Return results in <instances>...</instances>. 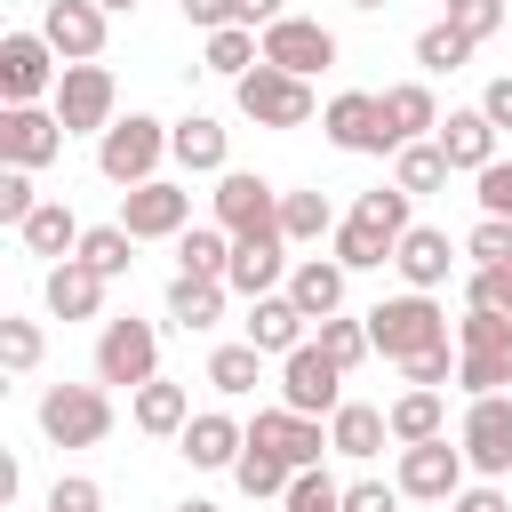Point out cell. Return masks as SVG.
<instances>
[{
	"instance_id": "obj_1",
	"label": "cell",
	"mask_w": 512,
	"mask_h": 512,
	"mask_svg": "<svg viewBox=\"0 0 512 512\" xmlns=\"http://www.w3.org/2000/svg\"><path fill=\"white\" fill-rule=\"evenodd\" d=\"M360 320H368V336H376V352H384L392 368H408L416 352L448 344V304H440L432 288H400V296H384V304L360 312Z\"/></svg>"
},
{
	"instance_id": "obj_2",
	"label": "cell",
	"mask_w": 512,
	"mask_h": 512,
	"mask_svg": "<svg viewBox=\"0 0 512 512\" xmlns=\"http://www.w3.org/2000/svg\"><path fill=\"white\" fill-rule=\"evenodd\" d=\"M456 352H464V368H456V384L480 400V392H512V312H496V304H464V320H456Z\"/></svg>"
},
{
	"instance_id": "obj_3",
	"label": "cell",
	"mask_w": 512,
	"mask_h": 512,
	"mask_svg": "<svg viewBox=\"0 0 512 512\" xmlns=\"http://www.w3.org/2000/svg\"><path fill=\"white\" fill-rule=\"evenodd\" d=\"M160 160H168V120H152V112H128V120H112L96 136V176L120 184V192L128 184H152Z\"/></svg>"
},
{
	"instance_id": "obj_4",
	"label": "cell",
	"mask_w": 512,
	"mask_h": 512,
	"mask_svg": "<svg viewBox=\"0 0 512 512\" xmlns=\"http://www.w3.org/2000/svg\"><path fill=\"white\" fill-rule=\"evenodd\" d=\"M232 104H240V120H256V128H304L320 104H312V80H296V72H280V64H256V72H240L232 80Z\"/></svg>"
},
{
	"instance_id": "obj_5",
	"label": "cell",
	"mask_w": 512,
	"mask_h": 512,
	"mask_svg": "<svg viewBox=\"0 0 512 512\" xmlns=\"http://www.w3.org/2000/svg\"><path fill=\"white\" fill-rule=\"evenodd\" d=\"M160 376V328L152 320H136V312H120V320H104L96 328V384H152Z\"/></svg>"
},
{
	"instance_id": "obj_6",
	"label": "cell",
	"mask_w": 512,
	"mask_h": 512,
	"mask_svg": "<svg viewBox=\"0 0 512 512\" xmlns=\"http://www.w3.org/2000/svg\"><path fill=\"white\" fill-rule=\"evenodd\" d=\"M40 432L56 448H96L112 432V392L104 384H48L40 392Z\"/></svg>"
},
{
	"instance_id": "obj_7",
	"label": "cell",
	"mask_w": 512,
	"mask_h": 512,
	"mask_svg": "<svg viewBox=\"0 0 512 512\" xmlns=\"http://www.w3.org/2000/svg\"><path fill=\"white\" fill-rule=\"evenodd\" d=\"M64 56L48 48V32H0V104H40L56 96Z\"/></svg>"
},
{
	"instance_id": "obj_8",
	"label": "cell",
	"mask_w": 512,
	"mask_h": 512,
	"mask_svg": "<svg viewBox=\"0 0 512 512\" xmlns=\"http://www.w3.org/2000/svg\"><path fill=\"white\" fill-rule=\"evenodd\" d=\"M344 376H352V368H344V360H328V352H320V336H304V344L280 360V400H288V408H304V416H336V408H344Z\"/></svg>"
},
{
	"instance_id": "obj_9",
	"label": "cell",
	"mask_w": 512,
	"mask_h": 512,
	"mask_svg": "<svg viewBox=\"0 0 512 512\" xmlns=\"http://www.w3.org/2000/svg\"><path fill=\"white\" fill-rule=\"evenodd\" d=\"M464 472H472V456H464V440H416V448H400V496L408 504H448L456 488H464Z\"/></svg>"
},
{
	"instance_id": "obj_10",
	"label": "cell",
	"mask_w": 512,
	"mask_h": 512,
	"mask_svg": "<svg viewBox=\"0 0 512 512\" xmlns=\"http://www.w3.org/2000/svg\"><path fill=\"white\" fill-rule=\"evenodd\" d=\"M56 120L72 128V136H104L112 120H120V88H112V72L104 64H64V80H56Z\"/></svg>"
},
{
	"instance_id": "obj_11",
	"label": "cell",
	"mask_w": 512,
	"mask_h": 512,
	"mask_svg": "<svg viewBox=\"0 0 512 512\" xmlns=\"http://www.w3.org/2000/svg\"><path fill=\"white\" fill-rule=\"evenodd\" d=\"M456 440H464V456H472L480 480H504V472H512V392H480V400L464 408Z\"/></svg>"
},
{
	"instance_id": "obj_12",
	"label": "cell",
	"mask_w": 512,
	"mask_h": 512,
	"mask_svg": "<svg viewBox=\"0 0 512 512\" xmlns=\"http://www.w3.org/2000/svg\"><path fill=\"white\" fill-rule=\"evenodd\" d=\"M64 120H56V104H0V160L8 168H48L56 152H64Z\"/></svg>"
},
{
	"instance_id": "obj_13",
	"label": "cell",
	"mask_w": 512,
	"mask_h": 512,
	"mask_svg": "<svg viewBox=\"0 0 512 512\" xmlns=\"http://www.w3.org/2000/svg\"><path fill=\"white\" fill-rule=\"evenodd\" d=\"M216 224L240 232H280V184H264L256 168H224L216 176Z\"/></svg>"
},
{
	"instance_id": "obj_14",
	"label": "cell",
	"mask_w": 512,
	"mask_h": 512,
	"mask_svg": "<svg viewBox=\"0 0 512 512\" xmlns=\"http://www.w3.org/2000/svg\"><path fill=\"white\" fill-rule=\"evenodd\" d=\"M40 32H48V48L64 64H96L104 40H112V8H96V0H48L40 8Z\"/></svg>"
},
{
	"instance_id": "obj_15",
	"label": "cell",
	"mask_w": 512,
	"mask_h": 512,
	"mask_svg": "<svg viewBox=\"0 0 512 512\" xmlns=\"http://www.w3.org/2000/svg\"><path fill=\"white\" fill-rule=\"evenodd\" d=\"M264 64H280V72L312 80V72H328V64H336V32H328L320 16H280V24H264Z\"/></svg>"
},
{
	"instance_id": "obj_16",
	"label": "cell",
	"mask_w": 512,
	"mask_h": 512,
	"mask_svg": "<svg viewBox=\"0 0 512 512\" xmlns=\"http://www.w3.org/2000/svg\"><path fill=\"white\" fill-rule=\"evenodd\" d=\"M120 224H128L136 240H176V232L192 224V192H184V184H168V176L128 184V192H120Z\"/></svg>"
},
{
	"instance_id": "obj_17",
	"label": "cell",
	"mask_w": 512,
	"mask_h": 512,
	"mask_svg": "<svg viewBox=\"0 0 512 512\" xmlns=\"http://www.w3.org/2000/svg\"><path fill=\"white\" fill-rule=\"evenodd\" d=\"M320 128H328V144H336V152H392L384 104H376L368 88H344V96H328V104H320Z\"/></svg>"
},
{
	"instance_id": "obj_18",
	"label": "cell",
	"mask_w": 512,
	"mask_h": 512,
	"mask_svg": "<svg viewBox=\"0 0 512 512\" xmlns=\"http://www.w3.org/2000/svg\"><path fill=\"white\" fill-rule=\"evenodd\" d=\"M456 264H464V248H456L440 224H408V232H400V248H392V272H400V288H432V296H440Z\"/></svg>"
},
{
	"instance_id": "obj_19",
	"label": "cell",
	"mask_w": 512,
	"mask_h": 512,
	"mask_svg": "<svg viewBox=\"0 0 512 512\" xmlns=\"http://www.w3.org/2000/svg\"><path fill=\"white\" fill-rule=\"evenodd\" d=\"M168 160L184 176H224L232 168V128L216 112H184V120H168Z\"/></svg>"
},
{
	"instance_id": "obj_20",
	"label": "cell",
	"mask_w": 512,
	"mask_h": 512,
	"mask_svg": "<svg viewBox=\"0 0 512 512\" xmlns=\"http://www.w3.org/2000/svg\"><path fill=\"white\" fill-rule=\"evenodd\" d=\"M280 280H288V240H280V232H240V240H232V264H224V288L256 304V296H272Z\"/></svg>"
},
{
	"instance_id": "obj_21",
	"label": "cell",
	"mask_w": 512,
	"mask_h": 512,
	"mask_svg": "<svg viewBox=\"0 0 512 512\" xmlns=\"http://www.w3.org/2000/svg\"><path fill=\"white\" fill-rule=\"evenodd\" d=\"M240 448H248V424H240V416H224V408H200V416L176 432V456H184L192 472H232V464H240Z\"/></svg>"
},
{
	"instance_id": "obj_22",
	"label": "cell",
	"mask_w": 512,
	"mask_h": 512,
	"mask_svg": "<svg viewBox=\"0 0 512 512\" xmlns=\"http://www.w3.org/2000/svg\"><path fill=\"white\" fill-rule=\"evenodd\" d=\"M248 440H264V448H280V456H288L296 472L328 456V424H320V416H304V408H288V400H280V408H256V424H248Z\"/></svg>"
},
{
	"instance_id": "obj_23",
	"label": "cell",
	"mask_w": 512,
	"mask_h": 512,
	"mask_svg": "<svg viewBox=\"0 0 512 512\" xmlns=\"http://www.w3.org/2000/svg\"><path fill=\"white\" fill-rule=\"evenodd\" d=\"M104 272L88 264V256H64V264H48V280H40V296H48V312L56 320H96L104 312Z\"/></svg>"
},
{
	"instance_id": "obj_24",
	"label": "cell",
	"mask_w": 512,
	"mask_h": 512,
	"mask_svg": "<svg viewBox=\"0 0 512 512\" xmlns=\"http://www.w3.org/2000/svg\"><path fill=\"white\" fill-rule=\"evenodd\" d=\"M496 136H504V128H496V120H488L480 104H464V112H448V120H440V136H432V144L448 152V168L480 176V168L496 160Z\"/></svg>"
},
{
	"instance_id": "obj_25",
	"label": "cell",
	"mask_w": 512,
	"mask_h": 512,
	"mask_svg": "<svg viewBox=\"0 0 512 512\" xmlns=\"http://www.w3.org/2000/svg\"><path fill=\"white\" fill-rule=\"evenodd\" d=\"M344 280H352V272H344L336 256H296V264H288V296H296V312H304V320L344 312Z\"/></svg>"
},
{
	"instance_id": "obj_26",
	"label": "cell",
	"mask_w": 512,
	"mask_h": 512,
	"mask_svg": "<svg viewBox=\"0 0 512 512\" xmlns=\"http://www.w3.org/2000/svg\"><path fill=\"white\" fill-rule=\"evenodd\" d=\"M80 216L64 208V200H40L24 224H16V240H24V256H48V264H64V256H80Z\"/></svg>"
},
{
	"instance_id": "obj_27",
	"label": "cell",
	"mask_w": 512,
	"mask_h": 512,
	"mask_svg": "<svg viewBox=\"0 0 512 512\" xmlns=\"http://www.w3.org/2000/svg\"><path fill=\"white\" fill-rule=\"evenodd\" d=\"M392 248H400V240H392L384 224H368L360 208H344V224L328 232V256H336L344 272H384V264H392Z\"/></svg>"
},
{
	"instance_id": "obj_28",
	"label": "cell",
	"mask_w": 512,
	"mask_h": 512,
	"mask_svg": "<svg viewBox=\"0 0 512 512\" xmlns=\"http://www.w3.org/2000/svg\"><path fill=\"white\" fill-rule=\"evenodd\" d=\"M248 344H256V352H272V360H288V352L304 344V312H296V296H288V288H272V296H256V304H248Z\"/></svg>"
},
{
	"instance_id": "obj_29",
	"label": "cell",
	"mask_w": 512,
	"mask_h": 512,
	"mask_svg": "<svg viewBox=\"0 0 512 512\" xmlns=\"http://www.w3.org/2000/svg\"><path fill=\"white\" fill-rule=\"evenodd\" d=\"M128 416H136V432L176 440V432L192 424V392H184V384H168V376H152V384H136V392H128Z\"/></svg>"
},
{
	"instance_id": "obj_30",
	"label": "cell",
	"mask_w": 512,
	"mask_h": 512,
	"mask_svg": "<svg viewBox=\"0 0 512 512\" xmlns=\"http://www.w3.org/2000/svg\"><path fill=\"white\" fill-rule=\"evenodd\" d=\"M384 440H392V416H384V408H368V400H344V408L328 416V456H352V464H368Z\"/></svg>"
},
{
	"instance_id": "obj_31",
	"label": "cell",
	"mask_w": 512,
	"mask_h": 512,
	"mask_svg": "<svg viewBox=\"0 0 512 512\" xmlns=\"http://www.w3.org/2000/svg\"><path fill=\"white\" fill-rule=\"evenodd\" d=\"M376 104H384L392 152H400V144H416V136H440V104H432V88H424V80H400V88H384Z\"/></svg>"
},
{
	"instance_id": "obj_32",
	"label": "cell",
	"mask_w": 512,
	"mask_h": 512,
	"mask_svg": "<svg viewBox=\"0 0 512 512\" xmlns=\"http://www.w3.org/2000/svg\"><path fill=\"white\" fill-rule=\"evenodd\" d=\"M224 296H232L224 280H200V272H176V280H168V320L200 336V328H216V320H224Z\"/></svg>"
},
{
	"instance_id": "obj_33",
	"label": "cell",
	"mask_w": 512,
	"mask_h": 512,
	"mask_svg": "<svg viewBox=\"0 0 512 512\" xmlns=\"http://www.w3.org/2000/svg\"><path fill=\"white\" fill-rule=\"evenodd\" d=\"M384 416H392V440H400V448H416V440H440V432H448V400H440L432 384H408Z\"/></svg>"
},
{
	"instance_id": "obj_34",
	"label": "cell",
	"mask_w": 512,
	"mask_h": 512,
	"mask_svg": "<svg viewBox=\"0 0 512 512\" xmlns=\"http://www.w3.org/2000/svg\"><path fill=\"white\" fill-rule=\"evenodd\" d=\"M200 64H208V72H224V80H240V72H256V64H264V32H248V24L200 32Z\"/></svg>"
},
{
	"instance_id": "obj_35",
	"label": "cell",
	"mask_w": 512,
	"mask_h": 512,
	"mask_svg": "<svg viewBox=\"0 0 512 512\" xmlns=\"http://www.w3.org/2000/svg\"><path fill=\"white\" fill-rule=\"evenodd\" d=\"M344 216L328 208V192H280V240L288 248H312V240H328Z\"/></svg>"
},
{
	"instance_id": "obj_36",
	"label": "cell",
	"mask_w": 512,
	"mask_h": 512,
	"mask_svg": "<svg viewBox=\"0 0 512 512\" xmlns=\"http://www.w3.org/2000/svg\"><path fill=\"white\" fill-rule=\"evenodd\" d=\"M448 176H456V168H448V152H440L432 136H416V144H400V152H392V184H400V192H416V200H424V192H440Z\"/></svg>"
},
{
	"instance_id": "obj_37",
	"label": "cell",
	"mask_w": 512,
	"mask_h": 512,
	"mask_svg": "<svg viewBox=\"0 0 512 512\" xmlns=\"http://www.w3.org/2000/svg\"><path fill=\"white\" fill-rule=\"evenodd\" d=\"M224 264H232V232H224V224H184V232H176V272L224 280Z\"/></svg>"
},
{
	"instance_id": "obj_38",
	"label": "cell",
	"mask_w": 512,
	"mask_h": 512,
	"mask_svg": "<svg viewBox=\"0 0 512 512\" xmlns=\"http://www.w3.org/2000/svg\"><path fill=\"white\" fill-rule=\"evenodd\" d=\"M264 360H272V352H256V344H216V352H208V384H216L224 400H240V392L264 384Z\"/></svg>"
},
{
	"instance_id": "obj_39",
	"label": "cell",
	"mask_w": 512,
	"mask_h": 512,
	"mask_svg": "<svg viewBox=\"0 0 512 512\" xmlns=\"http://www.w3.org/2000/svg\"><path fill=\"white\" fill-rule=\"evenodd\" d=\"M232 480H240V496H288V480H296V464H288L280 448H264V440H248V448H240V464H232Z\"/></svg>"
},
{
	"instance_id": "obj_40",
	"label": "cell",
	"mask_w": 512,
	"mask_h": 512,
	"mask_svg": "<svg viewBox=\"0 0 512 512\" xmlns=\"http://www.w3.org/2000/svg\"><path fill=\"white\" fill-rule=\"evenodd\" d=\"M80 256H88L104 280H128V264H136V232H128L120 216H112V224H88V232H80Z\"/></svg>"
},
{
	"instance_id": "obj_41",
	"label": "cell",
	"mask_w": 512,
	"mask_h": 512,
	"mask_svg": "<svg viewBox=\"0 0 512 512\" xmlns=\"http://www.w3.org/2000/svg\"><path fill=\"white\" fill-rule=\"evenodd\" d=\"M472 48H480V40H464L448 16L416 32V64H424V72H456V64H472Z\"/></svg>"
},
{
	"instance_id": "obj_42",
	"label": "cell",
	"mask_w": 512,
	"mask_h": 512,
	"mask_svg": "<svg viewBox=\"0 0 512 512\" xmlns=\"http://www.w3.org/2000/svg\"><path fill=\"white\" fill-rule=\"evenodd\" d=\"M320 352H328V360H344V368H360V360L376 352V336H368V320L328 312V320H320Z\"/></svg>"
},
{
	"instance_id": "obj_43",
	"label": "cell",
	"mask_w": 512,
	"mask_h": 512,
	"mask_svg": "<svg viewBox=\"0 0 512 512\" xmlns=\"http://www.w3.org/2000/svg\"><path fill=\"white\" fill-rule=\"evenodd\" d=\"M280 512H344V488L320 472V464H304L296 480H288V496H280Z\"/></svg>"
},
{
	"instance_id": "obj_44",
	"label": "cell",
	"mask_w": 512,
	"mask_h": 512,
	"mask_svg": "<svg viewBox=\"0 0 512 512\" xmlns=\"http://www.w3.org/2000/svg\"><path fill=\"white\" fill-rule=\"evenodd\" d=\"M0 368L8 376H32L40 368V320H16V312L0 320Z\"/></svg>"
},
{
	"instance_id": "obj_45",
	"label": "cell",
	"mask_w": 512,
	"mask_h": 512,
	"mask_svg": "<svg viewBox=\"0 0 512 512\" xmlns=\"http://www.w3.org/2000/svg\"><path fill=\"white\" fill-rule=\"evenodd\" d=\"M464 264H512V216H480L464 232Z\"/></svg>"
},
{
	"instance_id": "obj_46",
	"label": "cell",
	"mask_w": 512,
	"mask_h": 512,
	"mask_svg": "<svg viewBox=\"0 0 512 512\" xmlns=\"http://www.w3.org/2000/svg\"><path fill=\"white\" fill-rule=\"evenodd\" d=\"M32 176H40V168H8V160H0V224H8V232H16V224H24L32 208H40Z\"/></svg>"
},
{
	"instance_id": "obj_47",
	"label": "cell",
	"mask_w": 512,
	"mask_h": 512,
	"mask_svg": "<svg viewBox=\"0 0 512 512\" xmlns=\"http://www.w3.org/2000/svg\"><path fill=\"white\" fill-rule=\"evenodd\" d=\"M408 200H416V192H400V184H376V192H360L352 208H360L368 224H384V232L400 240V232H408Z\"/></svg>"
},
{
	"instance_id": "obj_48",
	"label": "cell",
	"mask_w": 512,
	"mask_h": 512,
	"mask_svg": "<svg viewBox=\"0 0 512 512\" xmlns=\"http://www.w3.org/2000/svg\"><path fill=\"white\" fill-rule=\"evenodd\" d=\"M504 16H512V0H448V24H456L464 40H488V32H504Z\"/></svg>"
},
{
	"instance_id": "obj_49",
	"label": "cell",
	"mask_w": 512,
	"mask_h": 512,
	"mask_svg": "<svg viewBox=\"0 0 512 512\" xmlns=\"http://www.w3.org/2000/svg\"><path fill=\"white\" fill-rule=\"evenodd\" d=\"M464 304H496V312H512V264H472V272H464Z\"/></svg>"
},
{
	"instance_id": "obj_50",
	"label": "cell",
	"mask_w": 512,
	"mask_h": 512,
	"mask_svg": "<svg viewBox=\"0 0 512 512\" xmlns=\"http://www.w3.org/2000/svg\"><path fill=\"white\" fill-rule=\"evenodd\" d=\"M456 368H464V352H456V344H432V352H416V360H408L400 376H408V384H432V392H440V384H456Z\"/></svg>"
},
{
	"instance_id": "obj_51",
	"label": "cell",
	"mask_w": 512,
	"mask_h": 512,
	"mask_svg": "<svg viewBox=\"0 0 512 512\" xmlns=\"http://www.w3.org/2000/svg\"><path fill=\"white\" fill-rule=\"evenodd\" d=\"M48 512H104V488H96L88 472H64V480L48 488Z\"/></svg>"
},
{
	"instance_id": "obj_52",
	"label": "cell",
	"mask_w": 512,
	"mask_h": 512,
	"mask_svg": "<svg viewBox=\"0 0 512 512\" xmlns=\"http://www.w3.org/2000/svg\"><path fill=\"white\" fill-rule=\"evenodd\" d=\"M472 184H480V192H472V200H480V216H512V160H488Z\"/></svg>"
},
{
	"instance_id": "obj_53",
	"label": "cell",
	"mask_w": 512,
	"mask_h": 512,
	"mask_svg": "<svg viewBox=\"0 0 512 512\" xmlns=\"http://www.w3.org/2000/svg\"><path fill=\"white\" fill-rule=\"evenodd\" d=\"M344 512H400V480H352Z\"/></svg>"
},
{
	"instance_id": "obj_54",
	"label": "cell",
	"mask_w": 512,
	"mask_h": 512,
	"mask_svg": "<svg viewBox=\"0 0 512 512\" xmlns=\"http://www.w3.org/2000/svg\"><path fill=\"white\" fill-rule=\"evenodd\" d=\"M448 512H512V496H504L496 480H472V488H456V496H448Z\"/></svg>"
},
{
	"instance_id": "obj_55",
	"label": "cell",
	"mask_w": 512,
	"mask_h": 512,
	"mask_svg": "<svg viewBox=\"0 0 512 512\" xmlns=\"http://www.w3.org/2000/svg\"><path fill=\"white\" fill-rule=\"evenodd\" d=\"M176 8H184V24H192V32H224V24H240V16H232V0H176Z\"/></svg>"
},
{
	"instance_id": "obj_56",
	"label": "cell",
	"mask_w": 512,
	"mask_h": 512,
	"mask_svg": "<svg viewBox=\"0 0 512 512\" xmlns=\"http://www.w3.org/2000/svg\"><path fill=\"white\" fill-rule=\"evenodd\" d=\"M480 112H488L496 128H512V72H496V80L480 88Z\"/></svg>"
},
{
	"instance_id": "obj_57",
	"label": "cell",
	"mask_w": 512,
	"mask_h": 512,
	"mask_svg": "<svg viewBox=\"0 0 512 512\" xmlns=\"http://www.w3.org/2000/svg\"><path fill=\"white\" fill-rule=\"evenodd\" d=\"M232 16H240L248 32H264V24H280L288 8H280V0H232Z\"/></svg>"
},
{
	"instance_id": "obj_58",
	"label": "cell",
	"mask_w": 512,
	"mask_h": 512,
	"mask_svg": "<svg viewBox=\"0 0 512 512\" xmlns=\"http://www.w3.org/2000/svg\"><path fill=\"white\" fill-rule=\"evenodd\" d=\"M176 512H216V504H208V496H184V504H176Z\"/></svg>"
},
{
	"instance_id": "obj_59",
	"label": "cell",
	"mask_w": 512,
	"mask_h": 512,
	"mask_svg": "<svg viewBox=\"0 0 512 512\" xmlns=\"http://www.w3.org/2000/svg\"><path fill=\"white\" fill-rule=\"evenodd\" d=\"M344 8H360V16H376V8H392V0H344Z\"/></svg>"
},
{
	"instance_id": "obj_60",
	"label": "cell",
	"mask_w": 512,
	"mask_h": 512,
	"mask_svg": "<svg viewBox=\"0 0 512 512\" xmlns=\"http://www.w3.org/2000/svg\"><path fill=\"white\" fill-rule=\"evenodd\" d=\"M96 8H112V16H128V8H136V0H96Z\"/></svg>"
}]
</instances>
